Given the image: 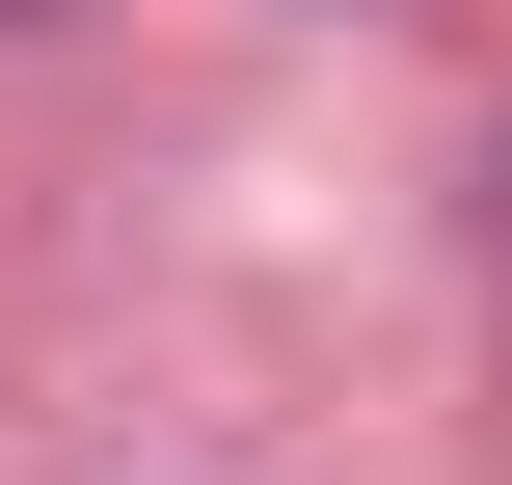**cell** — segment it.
Returning a JSON list of instances; mask_svg holds the SVG:
<instances>
[{
    "label": "cell",
    "mask_w": 512,
    "mask_h": 485,
    "mask_svg": "<svg viewBox=\"0 0 512 485\" xmlns=\"http://www.w3.org/2000/svg\"><path fill=\"white\" fill-rule=\"evenodd\" d=\"M0 27H27V0H0Z\"/></svg>",
    "instance_id": "obj_1"
}]
</instances>
